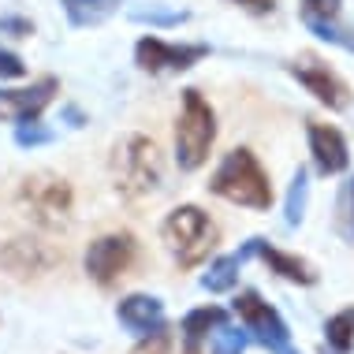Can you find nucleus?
I'll use <instances>...</instances> for the list:
<instances>
[{"mask_svg":"<svg viewBox=\"0 0 354 354\" xmlns=\"http://www.w3.org/2000/svg\"><path fill=\"white\" fill-rule=\"evenodd\" d=\"M209 190L232 205H243V209H269L272 205V183L250 149L227 153L220 160V168L213 171V179H209Z\"/></svg>","mask_w":354,"mask_h":354,"instance_id":"f257e3e1","label":"nucleus"},{"mask_svg":"<svg viewBox=\"0 0 354 354\" xmlns=\"http://www.w3.org/2000/svg\"><path fill=\"white\" fill-rule=\"evenodd\" d=\"M112 179H116V190L127 202H138V198L153 194L160 187V153L149 138L142 135H127L116 142L112 149Z\"/></svg>","mask_w":354,"mask_h":354,"instance_id":"f03ea898","label":"nucleus"},{"mask_svg":"<svg viewBox=\"0 0 354 354\" xmlns=\"http://www.w3.org/2000/svg\"><path fill=\"white\" fill-rule=\"evenodd\" d=\"M160 239H165L168 254L176 257L183 269H194V265H202L209 250L216 246V224L209 220V213H202L198 205H179L171 209L168 220L160 224Z\"/></svg>","mask_w":354,"mask_h":354,"instance_id":"7ed1b4c3","label":"nucleus"},{"mask_svg":"<svg viewBox=\"0 0 354 354\" xmlns=\"http://www.w3.org/2000/svg\"><path fill=\"white\" fill-rule=\"evenodd\" d=\"M216 142V112L198 90H183V112L176 123V165L194 171L205 165L209 149Z\"/></svg>","mask_w":354,"mask_h":354,"instance_id":"20e7f679","label":"nucleus"},{"mask_svg":"<svg viewBox=\"0 0 354 354\" xmlns=\"http://www.w3.org/2000/svg\"><path fill=\"white\" fill-rule=\"evenodd\" d=\"M19 205L23 213L41 227H60L71 220V187L68 179L53 176V171H34L19 187Z\"/></svg>","mask_w":354,"mask_h":354,"instance_id":"39448f33","label":"nucleus"},{"mask_svg":"<svg viewBox=\"0 0 354 354\" xmlns=\"http://www.w3.org/2000/svg\"><path fill=\"white\" fill-rule=\"evenodd\" d=\"M235 313H239V321H243L246 336H250L257 347H265L269 354H299V351H295V343H291V328H287V321L257 291H243V295H239V299H235Z\"/></svg>","mask_w":354,"mask_h":354,"instance_id":"423d86ee","label":"nucleus"},{"mask_svg":"<svg viewBox=\"0 0 354 354\" xmlns=\"http://www.w3.org/2000/svg\"><path fill=\"white\" fill-rule=\"evenodd\" d=\"M131 261H135V235L131 232L101 235L97 243H90V250H86V272H90V280L101 283V287L116 283L120 276L131 269Z\"/></svg>","mask_w":354,"mask_h":354,"instance_id":"0eeeda50","label":"nucleus"},{"mask_svg":"<svg viewBox=\"0 0 354 354\" xmlns=\"http://www.w3.org/2000/svg\"><path fill=\"white\" fill-rule=\"evenodd\" d=\"M209 56V45H171L165 37L146 34L135 45V64L149 75H168V71H190L198 60Z\"/></svg>","mask_w":354,"mask_h":354,"instance_id":"6e6552de","label":"nucleus"},{"mask_svg":"<svg viewBox=\"0 0 354 354\" xmlns=\"http://www.w3.org/2000/svg\"><path fill=\"white\" fill-rule=\"evenodd\" d=\"M287 75H291V79L299 82L306 93H313V97H317L324 109L339 112V109H347V104H351L347 82H343L339 75L328 68V64H321L317 56H302V60L287 64Z\"/></svg>","mask_w":354,"mask_h":354,"instance_id":"1a4fd4ad","label":"nucleus"},{"mask_svg":"<svg viewBox=\"0 0 354 354\" xmlns=\"http://www.w3.org/2000/svg\"><path fill=\"white\" fill-rule=\"evenodd\" d=\"M56 90H60L56 79H37L30 86H23V90H0V120H8V123L37 120L45 109H49Z\"/></svg>","mask_w":354,"mask_h":354,"instance_id":"9d476101","label":"nucleus"},{"mask_svg":"<svg viewBox=\"0 0 354 354\" xmlns=\"http://www.w3.org/2000/svg\"><path fill=\"white\" fill-rule=\"evenodd\" d=\"M306 138H310L313 168H317L321 176H339V171H347V165H351L347 138H343L339 131L332 127V123H317V120H310V127H306Z\"/></svg>","mask_w":354,"mask_h":354,"instance_id":"9b49d317","label":"nucleus"},{"mask_svg":"<svg viewBox=\"0 0 354 354\" xmlns=\"http://www.w3.org/2000/svg\"><path fill=\"white\" fill-rule=\"evenodd\" d=\"M116 317L120 324L131 332V336H149V332L165 328V302L157 295H127L120 306H116Z\"/></svg>","mask_w":354,"mask_h":354,"instance_id":"f8f14e48","label":"nucleus"},{"mask_svg":"<svg viewBox=\"0 0 354 354\" xmlns=\"http://www.w3.org/2000/svg\"><path fill=\"white\" fill-rule=\"evenodd\" d=\"M254 257H261V261L269 265V272L283 276V280H291V283H302V287H313V283H317V272H313L310 261H302L299 254L276 250V246L265 243V239H254Z\"/></svg>","mask_w":354,"mask_h":354,"instance_id":"ddd939ff","label":"nucleus"},{"mask_svg":"<svg viewBox=\"0 0 354 354\" xmlns=\"http://www.w3.org/2000/svg\"><path fill=\"white\" fill-rule=\"evenodd\" d=\"M250 257H254V239H246L235 254H224V257H216V261L209 265V272L202 276V287H205V291H216V295L220 291H232L235 280H239V269H243Z\"/></svg>","mask_w":354,"mask_h":354,"instance_id":"4468645a","label":"nucleus"},{"mask_svg":"<svg viewBox=\"0 0 354 354\" xmlns=\"http://www.w3.org/2000/svg\"><path fill=\"white\" fill-rule=\"evenodd\" d=\"M71 26H101L109 15L120 12L123 0H60Z\"/></svg>","mask_w":354,"mask_h":354,"instance_id":"2eb2a0df","label":"nucleus"},{"mask_svg":"<svg viewBox=\"0 0 354 354\" xmlns=\"http://www.w3.org/2000/svg\"><path fill=\"white\" fill-rule=\"evenodd\" d=\"M302 23H306V30H310L313 37H321V41H328V45H339L343 53H354V30L339 23V15L302 12Z\"/></svg>","mask_w":354,"mask_h":354,"instance_id":"dca6fc26","label":"nucleus"},{"mask_svg":"<svg viewBox=\"0 0 354 354\" xmlns=\"http://www.w3.org/2000/svg\"><path fill=\"white\" fill-rule=\"evenodd\" d=\"M224 321H227V313L220 310V306H202V310H190L187 313L183 324H179V332H183V339L198 351V347H202V339L216 328V324H224Z\"/></svg>","mask_w":354,"mask_h":354,"instance_id":"f3484780","label":"nucleus"},{"mask_svg":"<svg viewBox=\"0 0 354 354\" xmlns=\"http://www.w3.org/2000/svg\"><path fill=\"white\" fill-rule=\"evenodd\" d=\"M131 354H198L190 343L183 339V332H171L168 324L165 328H157V332H149V336H142V343Z\"/></svg>","mask_w":354,"mask_h":354,"instance_id":"a211bd4d","label":"nucleus"},{"mask_svg":"<svg viewBox=\"0 0 354 354\" xmlns=\"http://www.w3.org/2000/svg\"><path fill=\"white\" fill-rule=\"evenodd\" d=\"M324 347L336 351V354H351V347H354V306L332 313L324 321Z\"/></svg>","mask_w":354,"mask_h":354,"instance_id":"6ab92c4d","label":"nucleus"},{"mask_svg":"<svg viewBox=\"0 0 354 354\" xmlns=\"http://www.w3.org/2000/svg\"><path fill=\"white\" fill-rule=\"evenodd\" d=\"M306 198H310V171L299 168L291 176V187H287V202H283V224L299 227L306 220Z\"/></svg>","mask_w":354,"mask_h":354,"instance_id":"aec40b11","label":"nucleus"},{"mask_svg":"<svg viewBox=\"0 0 354 354\" xmlns=\"http://www.w3.org/2000/svg\"><path fill=\"white\" fill-rule=\"evenodd\" d=\"M8 250H12V254H23V261H12V265H8V269H15V272H41V269H49V265H53V254L41 250L34 239H15Z\"/></svg>","mask_w":354,"mask_h":354,"instance_id":"412c9836","label":"nucleus"},{"mask_svg":"<svg viewBox=\"0 0 354 354\" xmlns=\"http://www.w3.org/2000/svg\"><path fill=\"white\" fill-rule=\"evenodd\" d=\"M246 343H250V336H246V328L243 324H216V332H213V354H243L246 351Z\"/></svg>","mask_w":354,"mask_h":354,"instance_id":"4be33fe9","label":"nucleus"},{"mask_svg":"<svg viewBox=\"0 0 354 354\" xmlns=\"http://www.w3.org/2000/svg\"><path fill=\"white\" fill-rule=\"evenodd\" d=\"M336 232L354 243V176L339 187V202H336Z\"/></svg>","mask_w":354,"mask_h":354,"instance_id":"5701e85b","label":"nucleus"},{"mask_svg":"<svg viewBox=\"0 0 354 354\" xmlns=\"http://www.w3.org/2000/svg\"><path fill=\"white\" fill-rule=\"evenodd\" d=\"M131 19H135V23H149V26H179V23H187V12H168V8H135Z\"/></svg>","mask_w":354,"mask_h":354,"instance_id":"b1692460","label":"nucleus"},{"mask_svg":"<svg viewBox=\"0 0 354 354\" xmlns=\"http://www.w3.org/2000/svg\"><path fill=\"white\" fill-rule=\"evenodd\" d=\"M45 142H53V131L41 127L37 120H26V123H19V127H15V146L34 149V146H45Z\"/></svg>","mask_w":354,"mask_h":354,"instance_id":"393cba45","label":"nucleus"},{"mask_svg":"<svg viewBox=\"0 0 354 354\" xmlns=\"http://www.w3.org/2000/svg\"><path fill=\"white\" fill-rule=\"evenodd\" d=\"M0 34L8 37H30L34 34V23L23 15H0Z\"/></svg>","mask_w":354,"mask_h":354,"instance_id":"a878e982","label":"nucleus"},{"mask_svg":"<svg viewBox=\"0 0 354 354\" xmlns=\"http://www.w3.org/2000/svg\"><path fill=\"white\" fill-rule=\"evenodd\" d=\"M23 75H26V64L15 53L0 49V79H23Z\"/></svg>","mask_w":354,"mask_h":354,"instance_id":"bb28decb","label":"nucleus"},{"mask_svg":"<svg viewBox=\"0 0 354 354\" xmlns=\"http://www.w3.org/2000/svg\"><path fill=\"white\" fill-rule=\"evenodd\" d=\"M339 4H343V0H302V12H313V15H339Z\"/></svg>","mask_w":354,"mask_h":354,"instance_id":"cd10ccee","label":"nucleus"},{"mask_svg":"<svg viewBox=\"0 0 354 354\" xmlns=\"http://www.w3.org/2000/svg\"><path fill=\"white\" fill-rule=\"evenodd\" d=\"M232 4L250 12V15H272L276 12V0H232Z\"/></svg>","mask_w":354,"mask_h":354,"instance_id":"c85d7f7f","label":"nucleus"},{"mask_svg":"<svg viewBox=\"0 0 354 354\" xmlns=\"http://www.w3.org/2000/svg\"><path fill=\"white\" fill-rule=\"evenodd\" d=\"M321 354H336V351H328V347H321Z\"/></svg>","mask_w":354,"mask_h":354,"instance_id":"c756f323","label":"nucleus"}]
</instances>
